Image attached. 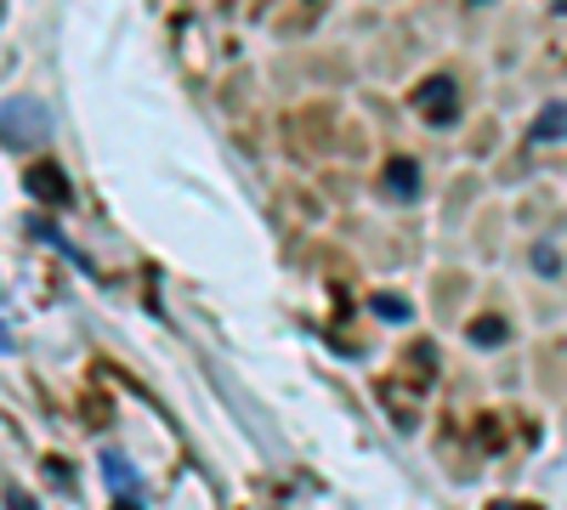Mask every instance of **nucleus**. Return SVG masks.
Returning <instances> with one entry per match:
<instances>
[{
  "label": "nucleus",
  "mask_w": 567,
  "mask_h": 510,
  "mask_svg": "<svg viewBox=\"0 0 567 510\" xmlns=\"http://www.w3.org/2000/svg\"><path fill=\"white\" fill-rule=\"evenodd\" d=\"M45 136H52V108H45L40 97H12V103H0V148H40Z\"/></svg>",
  "instance_id": "f257e3e1"
},
{
  "label": "nucleus",
  "mask_w": 567,
  "mask_h": 510,
  "mask_svg": "<svg viewBox=\"0 0 567 510\" xmlns=\"http://www.w3.org/2000/svg\"><path fill=\"white\" fill-rule=\"evenodd\" d=\"M409 103L425 114V125H449V119H454V108H460L454 74H432L425 85H414V97H409Z\"/></svg>",
  "instance_id": "f03ea898"
},
{
  "label": "nucleus",
  "mask_w": 567,
  "mask_h": 510,
  "mask_svg": "<svg viewBox=\"0 0 567 510\" xmlns=\"http://www.w3.org/2000/svg\"><path fill=\"white\" fill-rule=\"evenodd\" d=\"M381 188H386L392 199H414V194H420V165H414V159H392L386 176H381Z\"/></svg>",
  "instance_id": "7ed1b4c3"
},
{
  "label": "nucleus",
  "mask_w": 567,
  "mask_h": 510,
  "mask_svg": "<svg viewBox=\"0 0 567 510\" xmlns=\"http://www.w3.org/2000/svg\"><path fill=\"white\" fill-rule=\"evenodd\" d=\"M29 194L63 205V199H69V181H63V170H58V165H34V170H29Z\"/></svg>",
  "instance_id": "20e7f679"
},
{
  "label": "nucleus",
  "mask_w": 567,
  "mask_h": 510,
  "mask_svg": "<svg viewBox=\"0 0 567 510\" xmlns=\"http://www.w3.org/2000/svg\"><path fill=\"white\" fill-rule=\"evenodd\" d=\"M561 136H567V103L539 108V119H534V131H528V143H561Z\"/></svg>",
  "instance_id": "39448f33"
},
{
  "label": "nucleus",
  "mask_w": 567,
  "mask_h": 510,
  "mask_svg": "<svg viewBox=\"0 0 567 510\" xmlns=\"http://www.w3.org/2000/svg\"><path fill=\"white\" fill-rule=\"evenodd\" d=\"M103 477H109V482H114V488H120V493H125V499H131V493H136V471H131V466H125V459H120V454H114V448H109V454H103Z\"/></svg>",
  "instance_id": "423d86ee"
},
{
  "label": "nucleus",
  "mask_w": 567,
  "mask_h": 510,
  "mask_svg": "<svg viewBox=\"0 0 567 510\" xmlns=\"http://www.w3.org/2000/svg\"><path fill=\"white\" fill-rule=\"evenodd\" d=\"M471 341H477V346H499L505 341V318H477V323H471Z\"/></svg>",
  "instance_id": "0eeeda50"
},
{
  "label": "nucleus",
  "mask_w": 567,
  "mask_h": 510,
  "mask_svg": "<svg viewBox=\"0 0 567 510\" xmlns=\"http://www.w3.org/2000/svg\"><path fill=\"white\" fill-rule=\"evenodd\" d=\"M369 306H374V318H386V323H403V318H409V306H403L398 295H374Z\"/></svg>",
  "instance_id": "6e6552de"
},
{
  "label": "nucleus",
  "mask_w": 567,
  "mask_h": 510,
  "mask_svg": "<svg viewBox=\"0 0 567 510\" xmlns=\"http://www.w3.org/2000/svg\"><path fill=\"white\" fill-rule=\"evenodd\" d=\"M7 510H34V499L23 488H7Z\"/></svg>",
  "instance_id": "1a4fd4ad"
},
{
  "label": "nucleus",
  "mask_w": 567,
  "mask_h": 510,
  "mask_svg": "<svg viewBox=\"0 0 567 510\" xmlns=\"http://www.w3.org/2000/svg\"><path fill=\"white\" fill-rule=\"evenodd\" d=\"M488 510H539V504H523V499H499V504H488Z\"/></svg>",
  "instance_id": "9d476101"
},
{
  "label": "nucleus",
  "mask_w": 567,
  "mask_h": 510,
  "mask_svg": "<svg viewBox=\"0 0 567 510\" xmlns=\"http://www.w3.org/2000/svg\"><path fill=\"white\" fill-rule=\"evenodd\" d=\"M0 352H12V335H7V323H0Z\"/></svg>",
  "instance_id": "9b49d317"
},
{
  "label": "nucleus",
  "mask_w": 567,
  "mask_h": 510,
  "mask_svg": "<svg viewBox=\"0 0 567 510\" xmlns=\"http://www.w3.org/2000/svg\"><path fill=\"white\" fill-rule=\"evenodd\" d=\"M114 510H136V504H131V499H125V504H114Z\"/></svg>",
  "instance_id": "f8f14e48"
},
{
  "label": "nucleus",
  "mask_w": 567,
  "mask_h": 510,
  "mask_svg": "<svg viewBox=\"0 0 567 510\" xmlns=\"http://www.w3.org/2000/svg\"><path fill=\"white\" fill-rule=\"evenodd\" d=\"M477 7H483V0H477Z\"/></svg>",
  "instance_id": "ddd939ff"
}]
</instances>
